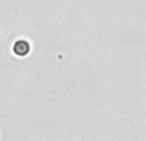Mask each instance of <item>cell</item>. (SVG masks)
I'll return each mask as SVG.
<instances>
[{
  "label": "cell",
  "mask_w": 146,
  "mask_h": 141,
  "mask_svg": "<svg viewBox=\"0 0 146 141\" xmlns=\"http://www.w3.org/2000/svg\"><path fill=\"white\" fill-rule=\"evenodd\" d=\"M13 50L18 55H26L30 51V44L26 40H17L13 46Z\"/></svg>",
  "instance_id": "6da1fadb"
}]
</instances>
